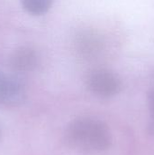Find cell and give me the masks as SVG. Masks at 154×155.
<instances>
[{
    "label": "cell",
    "instance_id": "obj_2",
    "mask_svg": "<svg viewBox=\"0 0 154 155\" xmlns=\"http://www.w3.org/2000/svg\"><path fill=\"white\" fill-rule=\"evenodd\" d=\"M87 89L100 98H111L118 94L122 88L120 77L112 70L96 68L86 77Z\"/></svg>",
    "mask_w": 154,
    "mask_h": 155
},
{
    "label": "cell",
    "instance_id": "obj_8",
    "mask_svg": "<svg viewBox=\"0 0 154 155\" xmlns=\"http://www.w3.org/2000/svg\"><path fill=\"white\" fill-rule=\"evenodd\" d=\"M2 137V129H1V125H0V139Z\"/></svg>",
    "mask_w": 154,
    "mask_h": 155
},
{
    "label": "cell",
    "instance_id": "obj_5",
    "mask_svg": "<svg viewBox=\"0 0 154 155\" xmlns=\"http://www.w3.org/2000/svg\"><path fill=\"white\" fill-rule=\"evenodd\" d=\"M101 42L97 35L93 33H84L78 37V50L84 55H92L100 49Z\"/></svg>",
    "mask_w": 154,
    "mask_h": 155
},
{
    "label": "cell",
    "instance_id": "obj_4",
    "mask_svg": "<svg viewBox=\"0 0 154 155\" xmlns=\"http://www.w3.org/2000/svg\"><path fill=\"white\" fill-rule=\"evenodd\" d=\"M10 67L18 73L33 71L38 64V55L33 48L21 46L15 49L10 56Z\"/></svg>",
    "mask_w": 154,
    "mask_h": 155
},
{
    "label": "cell",
    "instance_id": "obj_6",
    "mask_svg": "<svg viewBox=\"0 0 154 155\" xmlns=\"http://www.w3.org/2000/svg\"><path fill=\"white\" fill-rule=\"evenodd\" d=\"M24 9L34 15L45 14L53 5L54 0H20Z\"/></svg>",
    "mask_w": 154,
    "mask_h": 155
},
{
    "label": "cell",
    "instance_id": "obj_3",
    "mask_svg": "<svg viewBox=\"0 0 154 155\" xmlns=\"http://www.w3.org/2000/svg\"><path fill=\"white\" fill-rule=\"evenodd\" d=\"M25 87L18 77L0 72V106L19 105L25 101Z\"/></svg>",
    "mask_w": 154,
    "mask_h": 155
},
{
    "label": "cell",
    "instance_id": "obj_7",
    "mask_svg": "<svg viewBox=\"0 0 154 155\" xmlns=\"http://www.w3.org/2000/svg\"><path fill=\"white\" fill-rule=\"evenodd\" d=\"M148 105L151 113V128L154 133V90L148 94Z\"/></svg>",
    "mask_w": 154,
    "mask_h": 155
},
{
    "label": "cell",
    "instance_id": "obj_1",
    "mask_svg": "<svg viewBox=\"0 0 154 155\" xmlns=\"http://www.w3.org/2000/svg\"><path fill=\"white\" fill-rule=\"evenodd\" d=\"M64 142L67 147L75 152L93 154L110 149L113 135L104 122L94 117L81 116L66 125Z\"/></svg>",
    "mask_w": 154,
    "mask_h": 155
}]
</instances>
